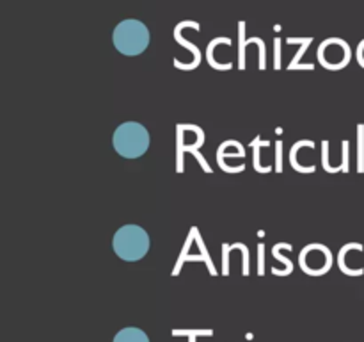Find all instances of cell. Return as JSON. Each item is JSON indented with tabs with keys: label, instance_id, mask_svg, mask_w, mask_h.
Instances as JSON below:
<instances>
[{
	"label": "cell",
	"instance_id": "cell-1",
	"mask_svg": "<svg viewBox=\"0 0 364 342\" xmlns=\"http://www.w3.org/2000/svg\"><path fill=\"white\" fill-rule=\"evenodd\" d=\"M114 150L124 159L142 157L149 148V134L144 125L137 121H127L119 125L112 135Z\"/></svg>",
	"mask_w": 364,
	"mask_h": 342
},
{
	"label": "cell",
	"instance_id": "cell-2",
	"mask_svg": "<svg viewBox=\"0 0 364 342\" xmlns=\"http://www.w3.org/2000/svg\"><path fill=\"white\" fill-rule=\"evenodd\" d=\"M112 43L124 56H139L149 45V31L146 24L135 18L119 21L112 32Z\"/></svg>",
	"mask_w": 364,
	"mask_h": 342
},
{
	"label": "cell",
	"instance_id": "cell-3",
	"mask_svg": "<svg viewBox=\"0 0 364 342\" xmlns=\"http://www.w3.org/2000/svg\"><path fill=\"white\" fill-rule=\"evenodd\" d=\"M112 248L119 259L128 260V262L141 260L149 249L148 232L137 224H124L114 235Z\"/></svg>",
	"mask_w": 364,
	"mask_h": 342
},
{
	"label": "cell",
	"instance_id": "cell-4",
	"mask_svg": "<svg viewBox=\"0 0 364 342\" xmlns=\"http://www.w3.org/2000/svg\"><path fill=\"white\" fill-rule=\"evenodd\" d=\"M183 27H192V28H201V25L198 24V21L194 20H185V21H180V24L176 25V28H174V38H176V41H180V45H183L185 48L191 50L192 53H194V61H192L191 64H181L180 61H174V64H176L178 68H185V70H192V68H196L199 64V61H201V52H199V48L196 45H192L188 39L181 38V28Z\"/></svg>",
	"mask_w": 364,
	"mask_h": 342
},
{
	"label": "cell",
	"instance_id": "cell-5",
	"mask_svg": "<svg viewBox=\"0 0 364 342\" xmlns=\"http://www.w3.org/2000/svg\"><path fill=\"white\" fill-rule=\"evenodd\" d=\"M114 342H149L148 335L139 328H123L119 333L114 337Z\"/></svg>",
	"mask_w": 364,
	"mask_h": 342
},
{
	"label": "cell",
	"instance_id": "cell-6",
	"mask_svg": "<svg viewBox=\"0 0 364 342\" xmlns=\"http://www.w3.org/2000/svg\"><path fill=\"white\" fill-rule=\"evenodd\" d=\"M238 32H240V66H244V53H245V43H244V34H245V21L238 24Z\"/></svg>",
	"mask_w": 364,
	"mask_h": 342
}]
</instances>
